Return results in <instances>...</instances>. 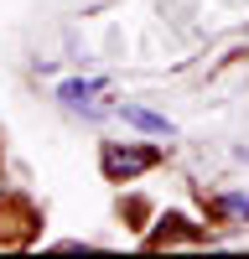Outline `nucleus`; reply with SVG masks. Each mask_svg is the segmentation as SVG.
<instances>
[{
  "label": "nucleus",
  "instance_id": "f257e3e1",
  "mask_svg": "<svg viewBox=\"0 0 249 259\" xmlns=\"http://www.w3.org/2000/svg\"><path fill=\"white\" fill-rule=\"evenodd\" d=\"M161 156L156 150H145V145H104V171H109V182H130V177H140V171H151Z\"/></svg>",
  "mask_w": 249,
  "mask_h": 259
},
{
  "label": "nucleus",
  "instance_id": "f03ea898",
  "mask_svg": "<svg viewBox=\"0 0 249 259\" xmlns=\"http://www.w3.org/2000/svg\"><path fill=\"white\" fill-rule=\"evenodd\" d=\"M99 89H104V78H68V83L57 89V99L68 104V109H89Z\"/></svg>",
  "mask_w": 249,
  "mask_h": 259
},
{
  "label": "nucleus",
  "instance_id": "7ed1b4c3",
  "mask_svg": "<svg viewBox=\"0 0 249 259\" xmlns=\"http://www.w3.org/2000/svg\"><path fill=\"white\" fill-rule=\"evenodd\" d=\"M119 114H124V124L145 130V135H177L166 114H151V109H140V104H119Z\"/></svg>",
  "mask_w": 249,
  "mask_h": 259
},
{
  "label": "nucleus",
  "instance_id": "20e7f679",
  "mask_svg": "<svg viewBox=\"0 0 249 259\" xmlns=\"http://www.w3.org/2000/svg\"><path fill=\"white\" fill-rule=\"evenodd\" d=\"M218 207L228 218H249V192H228V197H218Z\"/></svg>",
  "mask_w": 249,
  "mask_h": 259
}]
</instances>
